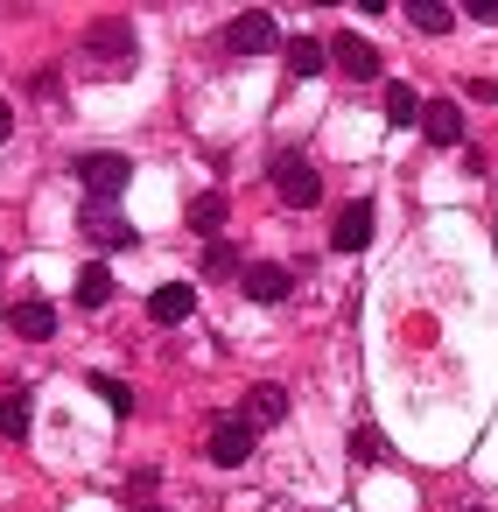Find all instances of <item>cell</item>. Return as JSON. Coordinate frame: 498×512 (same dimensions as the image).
<instances>
[{
    "label": "cell",
    "mask_w": 498,
    "mask_h": 512,
    "mask_svg": "<svg viewBox=\"0 0 498 512\" xmlns=\"http://www.w3.org/2000/svg\"><path fill=\"white\" fill-rule=\"evenodd\" d=\"M274 43H281V36H274V15H267V8H246V15L225 22V50H232V57H267Z\"/></svg>",
    "instance_id": "6da1fadb"
},
{
    "label": "cell",
    "mask_w": 498,
    "mask_h": 512,
    "mask_svg": "<svg viewBox=\"0 0 498 512\" xmlns=\"http://www.w3.org/2000/svg\"><path fill=\"white\" fill-rule=\"evenodd\" d=\"M78 183H85L99 204H113V197L134 183V162H127V155H78Z\"/></svg>",
    "instance_id": "7a4b0ae2"
},
{
    "label": "cell",
    "mask_w": 498,
    "mask_h": 512,
    "mask_svg": "<svg viewBox=\"0 0 498 512\" xmlns=\"http://www.w3.org/2000/svg\"><path fill=\"white\" fill-rule=\"evenodd\" d=\"M274 190H281L288 211H309V204L323 197V176H316L302 155H274Z\"/></svg>",
    "instance_id": "3957f363"
},
{
    "label": "cell",
    "mask_w": 498,
    "mask_h": 512,
    "mask_svg": "<svg viewBox=\"0 0 498 512\" xmlns=\"http://www.w3.org/2000/svg\"><path fill=\"white\" fill-rule=\"evenodd\" d=\"M78 232H85V246H99V253H113V246H134V218H120L113 204H92V211H78Z\"/></svg>",
    "instance_id": "277c9868"
},
{
    "label": "cell",
    "mask_w": 498,
    "mask_h": 512,
    "mask_svg": "<svg viewBox=\"0 0 498 512\" xmlns=\"http://www.w3.org/2000/svg\"><path fill=\"white\" fill-rule=\"evenodd\" d=\"M85 50H92L99 64H127V57H134V22H120V15H113V22H92Z\"/></svg>",
    "instance_id": "5b68a950"
},
{
    "label": "cell",
    "mask_w": 498,
    "mask_h": 512,
    "mask_svg": "<svg viewBox=\"0 0 498 512\" xmlns=\"http://www.w3.org/2000/svg\"><path fill=\"white\" fill-rule=\"evenodd\" d=\"M246 456H253V428H246L239 414L218 421V428H211V463H218V470H239Z\"/></svg>",
    "instance_id": "8992f818"
},
{
    "label": "cell",
    "mask_w": 498,
    "mask_h": 512,
    "mask_svg": "<svg viewBox=\"0 0 498 512\" xmlns=\"http://www.w3.org/2000/svg\"><path fill=\"white\" fill-rule=\"evenodd\" d=\"M421 134H428L435 148H456V141H463V106H456V99H428Z\"/></svg>",
    "instance_id": "52a82bcc"
},
{
    "label": "cell",
    "mask_w": 498,
    "mask_h": 512,
    "mask_svg": "<svg viewBox=\"0 0 498 512\" xmlns=\"http://www.w3.org/2000/svg\"><path fill=\"white\" fill-rule=\"evenodd\" d=\"M330 246H337V253H365V246H372V204H351V211H337V225H330Z\"/></svg>",
    "instance_id": "ba28073f"
},
{
    "label": "cell",
    "mask_w": 498,
    "mask_h": 512,
    "mask_svg": "<svg viewBox=\"0 0 498 512\" xmlns=\"http://www.w3.org/2000/svg\"><path fill=\"white\" fill-rule=\"evenodd\" d=\"M330 57H337L344 78H379V50L358 43V36H330Z\"/></svg>",
    "instance_id": "9c48e42d"
},
{
    "label": "cell",
    "mask_w": 498,
    "mask_h": 512,
    "mask_svg": "<svg viewBox=\"0 0 498 512\" xmlns=\"http://www.w3.org/2000/svg\"><path fill=\"white\" fill-rule=\"evenodd\" d=\"M281 414H288V393H281V386L267 379V386H253V393H246V414H239V421H246V428L260 435V428H274Z\"/></svg>",
    "instance_id": "30bf717a"
},
{
    "label": "cell",
    "mask_w": 498,
    "mask_h": 512,
    "mask_svg": "<svg viewBox=\"0 0 498 512\" xmlns=\"http://www.w3.org/2000/svg\"><path fill=\"white\" fill-rule=\"evenodd\" d=\"M8 330L29 337V344H43V337L57 330V316H50V302H15V309H8Z\"/></svg>",
    "instance_id": "8fae6325"
},
{
    "label": "cell",
    "mask_w": 498,
    "mask_h": 512,
    "mask_svg": "<svg viewBox=\"0 0 498 512\" xmlns=\"http://www.w3.org/2000/svg\"><path fill=\"white\" fill-rule=\"evenodd\" d=\"M288 288H295L288 267H246V295L253 302H288Z\"/></svg>",
    "instance_id": "7c38bea8"
},
{
    "label": "cell",
    "mask_w": 498,
    "mask_h": 512,
    "mask_svg": "<svg viewBox=\"0 0 498 512\" xmlns=\"http://www.w3.org/2000/svg\"><path fill=\"white\" fill-rule=\"evenodd\" d=\"M148 316H155V323H183V316H190V288H183V281L155 288V295H148Z\"/></svg>",
    "instance_id": "4fadbf2b"
},
{
    "label": "cell",
    "mask_w": 498,
    "mask_h": 512,
    "mask_svg": "<svg viewBox=\"0 0 498 512\" xmlns=\"http://www.w3.org/2000/svg\"><path fill=\"white\" fill-rule=\"evenodd\" d=\"M323 64H330V50H323L316 36H295V43H288V71H295V78H316Z\"/></svg>",
    "instance_id": "5bb4252c"
},
{
    "label": "cell",
    "mask_w": 498,
    "mask_h": 512,
    "mask_svg": "<svg viewBox=\"0 0 498 512\" xmlns=\"http://www.w3.org/2000/svg\"><path fill=\"white\" fill-rule=\"evenodd\" d=\"M428 113V99H414V85H386V120L393 127H414Z\"/></svg>",
    "instance_id": "9a60e30c"
},
{
    "label": "cell",
    "mask_w": 498,
    "mask_h": 512,
    "mask_svg": "<svg viewBox=\"0 0 498 512\" xmlns=\"http://www.w3.org/2000/svg\"><path fill=\"white\" fill-rule=\"evenodd\" d=\"M190 225H197L204 239H218V232H225V197H218V190H204V197L190 204Z\"/></svg>",
    "instance_id": "2e32d148"
},
{
    "label": "cell",
    "mask_w": 498,
    "mask_h": 512,
    "mask_svg": "<svg viewBox=\"0 0 498 512\" xmlns=\"http://www.w3.org/2000/svg\"><path fill=\"white\" fill-rule=\"evenodd\" d=\"M407 22H414L421 36H449V22H456V15L442 8V0H414V8H407Z\"/></svg>",
    "instance_id": "e0dca14e"
},
{
    "label": "cell",
    "mask_w": 498,
    "mask_h": 512,
    "mask_svg": "<svg viewBox=\"0 0 498 512\" xmlns=\"http://www.w3.org/2000/svg\"><path fill=\"white\" fill-rule=\"evenodd\" d=\"M78 302H85V309H106V302H113V274H106V267H85V274H78Z\"/></svg>",
    "instance_id": "ac0fdd59"
},
{
    "label": "cell",
    "mask_w": 498,
    "mask_h": 512,
    "mask_svg": "<svg viewBox=\"0 0 498 512\" xmlns=\"http://www.w3.org/2000/svg\"><path fill=\"white\" fill-rule=\"evenodd\" d=\"M29 421H36L29 393H8V400H0V435H29Z\"/></svg>",
    "instance_id": "d6986e66"
},
{
    "label": "cell",
    "mask_w": 498,
    "mask_h": 512,
    "mask_svg": "<svg viewBox=\"0 0 498 512\" xmlns=\"http://www.w3.org/2000/svg\"><path fill=\"white\" fill-rule=\"evenodd\" d=\"M204 274H211V281H232V274H239V253H232L225 239H211V253H204Z\"/></svg>",
    "instance_id": "ffe728a7"
},
{
    "label": "cell",
    "mask_w": 498,
    "mask_h": 512,
    "mask_svg": "<svg viewBox=\"0 0 498 512\" xmlns=\"http://www.w3.org/2000/svg\"><path fill=\"white\" fill-rule=\"evenodd\" d=\"M99 393H106V407H113V414H127V407H134V393H127L120 379H99Z\"/></svg>",
    "instance_id": "44dd1931"
},
{
    "label": "cell",
    "mask_w": 498,
    "mask_h": 512,
    "mask_svg": "<svg viewBox=\"0 0 498 512\" xmlns=\"http://www.w3.org/2000/svg\"><path fill=\"white\" fill-rule=\"evenodd\" d=\"M470 22H498V0H477V8H470Z\"/></svg>",
    "instance_id": "7402d4cb"
},
{
    "label": "cell",
    "mask_w": 498,
    "mask_h": 512,
    "mask_svg": "<svg viewBox=\"0 0 498 512\" xmlns=\"http://www.w3.org/2000/svg\"><path fill=\"white\" fill-rule=\"evenodd\" d=\"M8 127H15V113H8V106H0V141H8Z\"/></svg>",
    "instance_id": "603a6c76"
},
{
    "label": "cell",
    "mask_w": 498,
    "mask_h": 512,
    "mask_svg": "<svg viewBox=\"0 0 498 512\" xmlns=\"http://www.w3.org/2000/svg\"><path fill=\"white\" fill-rule=\"evenodd\" d=\"M148 512H162V505H148Z\"/></svg>",
    "instance_id": "cb8c5ba5"
},
{
    "label": "cell",
    "mask_w": 498,
    "mask_h": 512,
    "mask_svg": "<svg viewBox=\"0 0 498 512\" xmlns=\"http://www.w3.org/2000/svg\"><path fill=\"white\" fill-rule=\"evenodd\" d=\"M463 512H470V505H463Z\"/></svg>",
    "instance_id": "d4e9b609"
}]
</instances>
